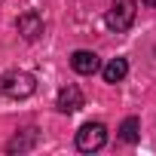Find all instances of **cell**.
<instances>
[{
	"label": "cell",
	"instance_id": "obj_1",
	"mask_svg": "<svg viewBox=\"0 0 156 156\" xmlns=\"http://www.w3.org/2000/svg\"><path fill=\"white\" fill-rule=\"evenodd\" d=\"M34 89H37V80H34L31 73H25V70H12V73L0 76V92H3L6 98L22 101V98H31Z\"/></svg>",
	"mask_w": 156,
	"mask_h": 156
},
{
	"label": "cell",
	"instance_id": "obj_2",
	"mask_svg": "<svg viewBox=\"0 0 156 156\" xmlns=\"http://www.w3.org/2000/svg\"><path fill=\"white\" fill-rule=\"evenodd\" d=\"M135 12H138V3L135 0H110V9H107V28L110 31H129L132 22H135Z\"/></svg>",
	"mask_w": 156,
	"mask_h": 156
},
{
	"label": "cell",
	"instance_id": "obj_3",
	"mask_svg": "<svg viewBox=\"0 0 156 156\" xmlns=\"http://www.w3.org/2000/svg\"><path fill=\"white\" fill-rule=\"evenodd\" d=\"M104 144H107L104 122H86V126H80V132H76V150H80V153H95Z\"/></svg>",
	"mask_w": 156,
	"mask_h": 156
},
{
	"label": "cell",
	"instance_id": "obj_4",
	"mask_svg": "<svg viewBox=\"0 0 156 156\" xmlns=\"http://www.w3.org/2000/svg\"><path fill=\"white\" fill-rule=\"evenodd\" d=\"M55 107H58L61 113H76V110L83 107V92H80V86H73V83L61 86V89H58V98H55Z\"/></svg>",
	"mask_w": 156,
	"mask_h": 156
},
{
	"label": "cell",
	"instance_id": "obj_5",
	"mask_svg": "<svg viewBox=\"0 0 156 156\" xmlns=\"http://www.w3.org/2000/svg\"><path fill=\"white\" fill-rule=\"evenodd\" d=\"M70 67L76 73H83V76H92L95 70H101V58L95 52H89V49H76L70 55Z\"/></svg>",
	"mask_w": 156,
	"mask_h": 156
},
{
	"label": "cell",
	"instance_id": "obj_6",
	"mask_svg": "<svg viewBox=\"0 0 156 156\" xmlns=\"http://www.w3.org/2000/svg\"><path fill=\"white\" fill-rule=\"evenodd\" d=\"M16 28H19V34H22L25 40H37V37L43 34V16H40V12H34V9H28V12H22V16H19Z\"/></svg>",
	"mask_w": 156,
	"mask_h": 156
},
{
	"label": "cell",
	"instance_id": "obj_7",
	"mask_svg": "<svg viewBox=\"0 0 156 156\" xmlns=\"http://www.w3.org/2000/svg\"><path fill=\"white\" fill-rule=\"evenodd\" d=\"M126 73H129V61H126V58H110V61L101 67L104 83H122Z\"/></svg>",
	"mask_w": 156,
	"mask_h": 156
},
{
	"label": "cell",
	"instance_id": "obj_8",
	"mask_svg": "<svg viewBox=\"0 0 156 156\" xmlns=\"http://www.w3.org/2000/svg\"><path fill=\"white\" fill-rule=\"evenodd\" d=\"M37 144V129H25V132H19L9 144H6V150L9 153H25V150H31Z\"/></svg>",
	"mask_w": 156,
	"mask_h": 156
},
{
	"label": "cell",
	"instance_id": "obj_9",
	"mask_svg": "<svg viewBox=\"0 0 156 156\" xmlns=\"http://www.w3.org/2000/svg\"><path fill=\"white\" fill-rule=\"evenodd\" d=\"M119 138L126 144H138V138H141V119L138 116H126L122 126H119Z\"/></svg>",
	"mask_w": 156,
	"mask_h": 156
},
{
	"label": "cell",
	"instance_id": "obj_10",
	"mask_svg": "<svg viewBox=\"0 0 156 156\" xmlns=\"http://www.w3.org/2000/svg\"><path fill=\"white\" fill-rule=\"evenodd\" d=\"M144 3H147V6H150V9H156V0H144Z\"/></svg>",
	"mask_w": 156,
	"mask_h": 156
},
{
	"label": "cell",
	"instance_id": "obj_11",
	"mask_svg": "<svg viewBox=\"0 0 156 156\" xmlns=\"http://www.w3.org/2000/svg\"><path fill=\"white\" fill-rule=\"evenodd\" d=\"M0 3H3V0H0Z\"/></svg>",
	"mask_w": 156,
	"mask_h": 156
}]
</instances>
